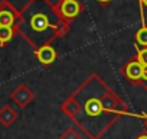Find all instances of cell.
I'll list each match as a JSON object with an SVG mask.
<instances>
[{"label": "cell", "mask_w": 147, "mask_h": 139, "mask_svg": "<svg viewBox=\"0 0 147 139\" xmlns=\"http://www.w3.org/2000/svg\"><path fill=\"white\" fill-rule=\"evenodd\" d=\"M72 96L80 103V112L72 120L90 139H100L120 116H133L127 103L97 74L90 76Z\"/></svg>", "instance_id": "obj_1"}, {"label": "cell", "mask_w": 147, "mask_h": 139, "mask_svg": "<svg viewBox=\"0 0 147 139\" xmlns=\"http://www.w3.org/2000/svg\"><path fill=\"white\" fill-rule=\"evenodd\" d=\"M16 31L36 49L65 36L69 31V23L58 15L55 6L48 0H30L20 10Z\"/></svg>", "instance_id": "obj_2"}, {"label": "cell", "mask_w": 147, "mask_h": 139, "mask_svg": "<svg viewBox=\"0 0 147 139\" xmlns=\"http://www.w3.org/2000/svg\"><path fill=\"white\" fill-rule=\"evenodd\" d=\"M20 19V12L7 0L0 2V26L16 28Z\"/></svg>", "instance_id": "obj_3"}, {"label": "cell", "mask_w": 147, "mask_h": 139, "mask_svg": "<svg viewBox=\"0 0 147 139\" xmlns=\"http://www.w3.org/2000/svg\"><path fill=\"white\" fill-rule=\"evenodd\" d=\"M55 9L63 20L69 22L72 19H75L82 12L84 7L78 0H61V2L55 6Z\"/></svg>", "instance_id": "obj_4"}, {"label": "cell", "mask_w": 147, "mask_h": 139, "mask_svg": "<svg viewBox=\"0 0 147 139\" xmlns=\"http://www.w3.org/2000/svg\"><path fill=\"white\" fill-rule=\"evenodd\" d=\"M33 99H35V93H33L25 83L19 84V86L10 93V100H12L13 103H16V106L20 107V109H25L28 104H30V103L33 102Z\"/></svg>", "instance_id": "obj_5"}, {"label": "cell", "mask_w": 147, "mask_h": 139, "mask_svg": "<svg viewBox=\"0 0 147 139\" xmlns=\"http://www.w3.org/2000/svg\"><path fill=\"white\" fill-rule=\"evenodd\" d=\"M143 70H144V65H143L137 58H134V59L128 61V62L123 67L121 73H123V76H124L130 83H133V84H140V83H141V77H143Z\"/></svg>", "instance_id": "obj_6"}, {"label": "cell", "mask_w": 147, "mask_h": 139, "mask_svg": "<svg viewBox=\"0 0 147 139\" xmlns=\"http://www.w3.org/2000/svg\"><path fill=\"white\" fill-rule=\"evenodd\" d=\"M33 54H35V57L38 58V61H39L42 65H51V64H53V62L56 61V58H58L56 49H55L51 44L33 49Z\"/></svg>", "instance_id": "obj_7"}, {"label": "cell", "mask_w": 147, "mask_h": 139, "mask_svg": "<svg viewBox=\"0 0 147 139\" xmlns=\"http://www.w3.org/2000/svg\"><path fill=\"white\" fill-rule=\"evenodd\" d=\"M140 5V19H141V28L136 32V44L141 48H147V25L144 20V5L141 0H138Z\"/></svg>", "instance_id": "obj_8"}, {"label": "cell", "mask_w": 147, "mask_h": 139, "mask_svg": "<svg viewBox=\"0 0 147 139\" xmlns=\"http://www.w3.org/2000/svg\"><path fill=\"white\" fill-rule=\"evenodd\" d=\"M19 117V113L10 106V104H5L2 109H0V123H2L5 127L12 126Z\"/></svg>", "instance_id": "obj_9"}, {"label": "cell", "mask_w": 147, "mask_h": 139, "mask_svg": "<svg viewBox=\"0 0 147 139\" xmlns=\"http://www.w3.org/2000/svg\"><path fill=\"white\" fill-rule=\"evenodd\" d=\"M61 110H62L68 117L74 119V117L78 114V112H80V103H78V100L74 97V96H71V97H68V99L61 104Z\"/></svg>", "instance_id": "obj_10"}, {"label": "cell", "mask_w": 147, "mask_h": 139, "mask_svg": "<svg viewBox=\"0 0 147 139\" xmlns=\"http://www.w3.org/2000/svg\"><path fill=\"white\" fill-rule=\"evenodd\" d=\"M18 33L16 28L12 26H0V48H5Z\"/></svg>", "instance_id": "obj_11"}, {"label": "cell", "mask_w": 147, "mask_h": 139, "mask_svg": "<svg viewBox=\"0 0 147 139\" xmlns=\"http://www.w3.org/2000/svg\"><path fill=\"white\" fill-rule=\"evenodd\" d=\"M59 139H82V135L75 129V127H68L61 136Z\"/></svg>", "instance_id": "obj_12"}, {"label": "cell", "mask_w": 147, "mask_h": 139, "mask_svg": "<svg viewBox=\"0 0 147 139\" xmlns=\"http://www.w3.org/2000/svg\"><path fill=\"white\" fill-rule=\"evenodd\" d=\"M136 51H137V59L143 64V65H147V48H141L136 44Z\"/></svg>", "instance_id": "obj_13"}, {"label": "cell", "mask_w": 147, "mask_h": 139, "mask_svg": "<svg viewBox=\"0 0 147 139\" xmlns=\"http://www.w3.org/2000/svg\"><path fill=\"white\" fill-rule=\"evenodd\" d=\"M146 90H147V65H144V70H143V77H141V83H140Z\"/></svg>", "instance_id": "obj_14"}, {"label": "cell", "mask_w": 147, "mask_h": 139, "mask_svg": "<svg viewBox=\"0 0 147 139\" xmlns=\"http://www.w3.org/2000/svg\"><path fill=\"white\" fill-rule=\"evenodd\" d=\"M134 139H147V132H141V133L137 135Z\"/></svg>", "instance_id": "obj_15"}, {"label": "cell", "mask_w": 147, "mask_h": 139, "mask_svg": "<svg viewBox=\"0 0 147 139\" xmlns=\"http://www.w3.org/2000/svg\"><path fill=\"white\" fill-rule=\"evenodd\" d=\"M97 2H98L100 5H102V6H107V5L111 2V0H97Z\"/></svg>", "instance_id": "obj_16"}, {"label": "cell", "mask_w": 147, "mask_h": 139, "mask_svg": "<svg viewBox=\"0 0 147 139\" xmlns=\"http://www.w3.org/2000/svg\"><path fill=\"white\" fill-rule=\"evenodd\" d=\"M141 2H143V5H144V6L147 7V0H141Z\"/></svg>", "instance_id": "obj_17"}, {"label": "cell", "mask_w": 147, "mask_h": 139, "mask_svg": "<svg viewBox=\"0 0 147 139\" xmlns=\"http://www.w3.org/2000/svg\"><path fill=\"white\" fill-rule=\"evenodd\" d=\"M144 119H146V129H147V116H146Z\"/></svg>", "instance_id": "obj_18"}]
</instances>
